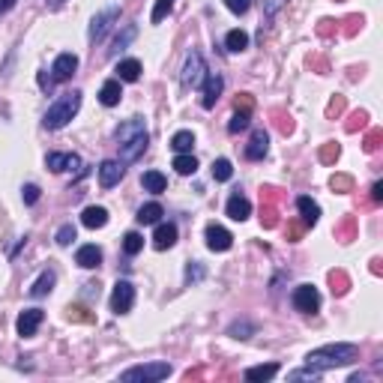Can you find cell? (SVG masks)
<instances>
[{
	"mask_svg": "<svg viewBox=\"0 0 383 383\" xmlns=\"http://www.w3.org/2000/svg\"><path fill=\"white\" fill-rule=\"evenodd\" d=\"M147 144H150V132H147L144 117H129L126 123H120L117 129L120 162H138L147 153Z\"/></svg>",
	"mask_w": 383,
	"mask_h": 383,
	"instance_id": "6da1fadb",
	"label": "cell"
},
{
	"mask_svg": "<svg viewBox=\"0 0 383 383\" xmlns=\"http://www.w3.org/2000/svg\"><path fill=\"white\" fill-rule=\"evenodd\" d=\"M356 360H360V347L356 345H323L306 356V365L308 369H317V371H330V369L350 365Z\"/></svg>",
	"mask_w": 383,
	"mask_h": 383,
	"instance_id": "7a4b0ae2",
	"label": "cell"
},
{
	"mask_svg": "<svg viewBox=\"0 0 383 383\" xmlns=\"http://www.w3.org/2000/svg\"><path fill=\"white\" fill-rule=\"evenodd\" d=\"M78 108H81V90L60 93L51 105H48V111H45V117H42V126L51 129V132H57V129H63L72 117H75Z\"/></svg>",
	"mask_w": 383,
	"mask_h": 383,
	"instance_id": "3957f363",
	"label": "cell"
},
{
	"mask_svg": "<svg viewBox=\"0 0 383 383\" xmlns=\"http://www.w3.org/2000/svg\"><path fill=\"white\" fill-rule=\"evenodd\" d=\"M210 75V69H207V63H203V54L201 51H192L189 57H186V63H183V87H192V90H201L203 87V81H207Z\"/></svg>",
	"mask_w": 383,
	"mask_h": 383,
	"instance_id": "277c9868",
	"label": "cell"
},
{
	"mask_svg": "<svg viewBox=\"0 0 383 383\" xmlns=\"http://www.w3.org/2000/svg\"><path fill=\"white\" fill-rule=\"evenodd\" d=\"M171 374L168 362H144V365H132L120 374V380H144V383H159Z\"/></svg>",
	"mask_w": 383,
	"mask_h": 383,
	"instance_id": "5b68a950",
	"label": "cell"
},
{
	"mask_svg": "<svg viewBox=\"0 0 383 383\" xmlns=\"http://www.w3.org/2000/svg\"><path fill=\"white\" fill-rule=\"evenodd\" d=\"M291 303L303 314H317L321 312V291H317L314 284H299V288H293Z\"/></svg>",
	"mask_w": 383,
	"mask_h": 383,
	"instance_id": "8992f818",
	"label": "cell"
},
{
	"mask_svg": "<svg viewBox=\"0 0 383 383\" xmlns=\"http://www.w3.org/2000/svg\"><path fill=\"white\" fill-rule=\"evenodd\" d=\"M132 306H135V284L129 279H120L111 291V312L114 314H129Z\"/></svg>",
	"mask_w": 383,
	"mask_h": 383,
	"instance_id": "52a82bcc",
	"label": "cell"
},
{
	"mask_svg": "<svg viewBox=\"0 0 383 383\" xmlns=\"http://www.w3.org/2000/svg\"><path fill=\"white\" fill-rule=\"evenodd\" d=\"M120 18V6H108V10H102L99 15H93V21H90V30H87V39L96 45V42H102L105 36H108V30L114 27V21Z\"/></svg>",
	"mask_w": 383,
	"mask_h": 383,
	"instance_id": "ba28073f",
	"label": "cell"
},
{
	"mask_svg": "<svg viewBox=\"0 0 383 383\" xmlns=\"http://www.w3.org/2000/svg\"><path fill=\"white\" fill-rule=\"evenodd\" d=\"M75 72H78V54L63 51V54L54 57L51 75H48V81H51V87H54V84H63V81H72V75H75Z\"/></svg>",
	"mask_w": 383,
	"mask_h": 383,
	"instance_id": "9c48e42d",
	"label": "cell"
},
{
	"mask_svg": "<svg viewBox=\"0 0 383 383\" xmlns=\"http://www.w3.org/2000/svg\"><path fill=\"white\" fill-rule=\"evenodd\" d=\"M42 321H45L42 308H24V312L18 314V321H15V330H18L21 338H34L36 330L42 327Z\"/></svg>",
	"mask_w": 383,
	"mask_h": 383,
	"instance_id": "30bf717a",
	"label": "cell"
},
{
	"mask_svg": "<svg viewBox=\"0 0 383 383\" xmlns=\"http://www.w3.org/2000/svg\"><path fill=\"white\" fill-rule=\"evenodd\" d=\"M203 237H207V249H210V251H227V249L234 246L231 231H227V227H222V225H216V222L207 225Z\"/></svg>",
	"mask_w": 383,
	"mask_h": 383,
	"instance_id": "8fae6325",
	"label": "cell"
},
{
	"mask_svg": "<svg viewBox=\"0 0 383 383\" xmlns=\"http://www.w3.org/2000/svg\"><path fill=\"white\" fill-rule=\"evenodd\" d=\"M222 90H225V78L222 75H216V72H210L207 75V81H203V87H201V105L203 108H216V102H219V96H222Z\"/></svg>",
	"mask_w": 383,
	"mask_h": 383,
	"instance_id": "7c38bea8",
	"label": "cell"
},
{
	"mask_svg": "<svg viewBox=\"0 0 383 383\" xmlns=\"http://www.w3.org/2000/svg\"><path fill=\"white\" fill-rule=\"evenodd\" d=\"M123 174H126L123 162H117V159H105L102 165H99V186H102V189H114V186L123 180Z\"/></svg>",
	"mask_w": 383,
	"mask_h": 383,
	"instance_id": "4fadbf2b",
	"label": "cell"
},
{
	"mask_svg": "<svg viewBox=\"0 0 383 383\" xmlns=\"http://www.w3.org/2000/svg\"><path fill=\"white\" fill-rule=\"evenodd\" d=\"M225 213H227V219H234V222H246L251 216V201L243 192H234L225 203Z\"/></svg>",
	"mask_w": 383,
	"mask_h": 383,
	"instance_id": "5bb4252c",
	"label": "cell"
},
{
	"mask_svg": "<svg viewBox=\"0 0 383 383\" xmlns=\"http://www.w3.org/2000/svg\"><path fill=\"white\" fill-rule=\"evenodd\" d=\"M45 165L54 174H60V171H81V156H75V153H48Z\"/></svg>",
	"mask_w": 383,
	"mask_h": 383,
	"instance_id": "9a60e30c",
	"label": "cell"
},
{
	"mask_svg": "<svg viewBox=\"0 0 383 383\" xmlns=\"http://www.w3.org/2000/svg\"><path fill=\"white\" fill-rule=\"evenodd\" d=\"M267 150H270V135H267L264 129H255V132H251V141L246 144V159L260 162L267 156Z\"/></svg>",
	"mask_w": 383,
	"mask_h": 383,
	"instance_id": "2e32d148",
	"label": "cell"
},
{
	"mask_svg": "<svg viewBox=\"0 0 383 383\" xmlns=\"http://www.w3.org/2000/svg\"><path fill=\"white\" fill-rule=\"evenodd\" d=\"M177 243V225L174 222H156V231H153V246L159 251L171 249Z\"/></svg>",
	"mask_w": 383,
	"mask_h": 383,
	"instance_id": "e0dca14e",
	"label": "cell"
},
{
	"mask_svg": "<svg viewBox=\"0 0 383 383\" xmlns=\"http://www.w3.org/2000/svg\"><path fill=\"white\" fill-rule=\"evenodd\" d=\"M75 264L84 267V270H96V267L102 264V249L96 246V243H87V246H81L75 251Z\"/></svg>",
	"mask_w": 383,
	"mask_h": 383,
	"instance_id": "ac0fdd59",
	"label": "cell"
},
{
	"mask_svg": "<svg viewBox=\"0 0 383 383\" xmlns=\"http://www.w3.org/2000/svg\"><path fill=\"white\" fill-rule=\"evenodd\" d=\"M120 99H123V81L108 78L99 90V102L105 105V108H114V105H120Z\"/></svg>",
	"mask_w": 383,
	"mask_h": 383,
	"instance_id": "d6986e66",
	"label": "cell"
},
{
	"mask_svg": "<svg viewBox=\"0 0 383 383\" xmlns=\"http://www.w3.org/2000/svg\"><path fill=\"white\" fill-rule=\"evenodd\" d=\"M297 210H299V216H303V227H314L317 219H321V207H317L308 195H299L297 198Z\"/></svg>",
	"mask_w": 383,
	"mask_h": 383,
	"instance_id": "ffe728a7",
	"label": "cell"
},
{
	"mask_svg": "<svg viewBox=\"0 0 383 383\" xmlns=\"http://www.w3.org/2000/svg\"><path fill=\"white\" fill-rule=\"evenodd\" d=\"M54 282H57V273L54 270H42V273H39V279L30 284V297H34V299L48 297V293L54 291Z\"/></svg>",
	"mask_w": 383,
	"mask_h": 383,
	"instance_id": "44dd1931",
	"label": "cell"
},
{
	"mask_svg": "<svg viewBox=\"0 0 383 383\" xmlns=\"http://www.w3.org/2000/svg\"><path fill=\"white\" fill-rule=\"evenodd\" d=\"M114 72H117V81H123V84H135V81L141 78V63H138L135 57H129V60H120Z\"/></svg>",
	"mask_w": 383,
	"mask_h": 383,
	"instance_id": "7402d4cb",
	"label": "cell"
},
{
	"mask_svg": "<svg viewBox=\"0 0 383 383\" xmlns=\"http://www.w3.org/2000/svg\"><path fill=\"white\" fill-rule=\"evenodd\" d=\"M81 225L96 231V227H105L108 225V210L105 207H87L84 213H81Z\"/></svg>",
	"mask_w": 383,
	"mask_h": 383,
	"instance_id": "603a6c76",
	"label": "cell"
},
{
	"mask_svg": "<svg viewBox=\"0 0 383 383\" xmlns=\"http://www.w3.org/2000/svg\"><path fill=\"white\" fill-rule=\"evenodd\" d=\"M141 186L147 192H153V195H162L168 189V180H165V174H162V171H144Z\"/></svg>",
	"mask_w": 383,
	"mask_h": 383,
	"instance_id": "cb8c5ba5",
	"label": "cell"
},
{
	"mask_svg": "<svg viewBox=\"0 0 383 383\" xmlns=\"http://www.w3.org/2000/svg\"><path fill=\"white\" fill-rule=\"evenodd\" d=\"M279 374V362H267V365H251V369L243 371L246 380H273Z\"/></svg>",
	"mask_w": 383,
	"mask_h": 383,
	"instance_id": "d4e9b609",
	"label": "cell"
},
{
	"mask_svg": "<svg viewBox=\"0 0 383 383\" xmlns=\"http://www.w3.org/2000/svg\"><path fill=\"white\" fill-rule=\"evenodd\" d=\"M162 216H165V210H162V203H144L141 210H138V225H156V222H162Z\"/></svg>",
	"mask_w": 383,
	"mask_h": 383,
	"instance_id": "484cf974",
	"label": "cell"
},
{
	"mask_svg": "<svg viewBox=\"0 0 383 383\" xmlns=\"http://www.w3.org/2000/svg\"><path fill=\"white\" fill-rule=\"evenodd\" d=\"M225 48H227V51H231V54H240V51H246V48H249V34H246V30H227V36H225Z\"/></svg>",
	"mask_w": 383,
	"mask_h": 383,
	"instance_id": "4316f807",
	"label": "cell"
},
{
	"mask_svg": "<svg viewBox=\"0 0 383 383\" xmlns=\"http://www.w3.org/2000/svg\"><path fill=\"white\" fill-rule=\"evenodd\" d=\"M174 171L177 174H183V177H189V174L198 171V159H195L192 153H177L174 156Z\"/></svg>",
	"mask_w": 383,
	"mask_h": 383,
	"instance_id": "83f0119b",
	"label": "cell"
},
{
	"mask_svg": "<svg viewBox=\"0 0 383 383\" xmlns=\"http://www.w3.org/2000/svg\"><path fill=\"white\" fill-rule=\"evenodd\" d=\"M171 147H174V153H192L195 147V135L189 132V129H180L174 138H171Z\"/></svg>",
	"mask_w": 383,
	"mask_h": 383,
	"instance_id": "f1b7e54d",
	"label": "cell"
},
{
	"mask_svg": "<svg viewBox=\"0 0 383 383\" xmlns=\"http://www.w3.org/2000/svg\"><path fill=\"white\" fill-rule=\"evenodd\" d=\"M249 123H251V111L234 108V117H231V123H227V132L237 135V132H243V129H249Z\"/></svg>",
	"mask_w": 383,
	"mask_h": 383,
	"instance_id": "f546056e",
	"label": "cell"
},
{
	"mask_svg": "<svg viewBox=\"0 0 383 383\" xmlns=\"http://www.w3.org/2000/svg\"><path fill=\"white\" fill-rule=\"evenodd\" d=\"M141 249H144V237L138 231H129L126 237H123V255L126 258H135Z\"/></svg>",
	"mask_w": 383,
	"mask_h": 383,
	"instance_id": "4dcf8cb0",
	"label": "cell"
},
{
	"mask_svg": "<svg viewBox=\"0 0 383 383\" xmlns=\"http://www.w3.org/2000/svg\"><path fill=\"white\" fill-rule=\"evenodd\" d=\"M210 171H213V180H216V183H227V180L234 177V165H231L227 159H216Z\"/></svg>",
	"mask_w": 383,
	"mask_h": 383,
	"instance_id": "1f68e13d",
	"label": "cell"
},
{
	"mask_svg": "<svg viewBox=\"0 0 383 383\" xmlns=\"http://www.w3.org/2000/svg\"><path fill=\"white\" fill-rule=\"evenodd\" d=\"M138 36V27L135 24H126V30L123 34H117V39H114V45H111V54H117V51H123V48L132 42V39Z\"/></svg>",
	"mask_w": 383,
	"mask_h": 383,
	"instance_id": "d6a6232c",
	"label": "cell"
},
{
	"mask_svg": "<svg viewBox=\"0 0 383 383\" xmlns=\"http://www.w3.org/2000/svg\"><path fill=\"white\" fill-rule=\"evenodd\" d=\"M171 10H174V0H156V6H153V12H150V21L162 24L171 15Z\"/></svg>",
	"mask_w": 383,
	"mask_h": 383,
	"instance_id": "836d02e7",
	"label": "cell"
},
{
	"mask_svg": "<svg viewBox=\"0 0 383 383\" xmlns=\"http://www.w3.org/2000/svg\"><path fill=\"white\" fill-rule=\"evenodd\" d=\"M54 240H57V246H72L75 243V225H60Z\"/></svg>",
	"mask_w": 383,
	"mask_h": 383,
	"instance_id": "e575fe53",
	"label": "cell"
},
{
	"mask_svg": "<svg viewBox=\"0 0 383 383\" xmlns=\"http://www.w3.org/2000/svg\"><path fill=\"white\" fill-rule=\"evenodd\" d=\"M321 374H323V371L308 369V365H306L303 371H291V374H288V380H321Z\"/></svg>",
	"mask_w": 383,
	"mask_h": 383,
	"instance_id": "d590c367",
	"label": "cell"
},
{
	"mask_svg": "<svg viewBox=\"0 0 383 383\" xmlns=\"http://www.w3.org/2000/svg\"><path fill=\"white\" fill-rule=\"evenodd\" d=\"M203 279V267L198 264V260H192L189 267H186V284H195V282H201Z\"/></svg>",
	"mask_w": 383,
	"mask_h": 383,
	"instance_id": "8d00e7d4",
	"label": "cell"
},
{
	"mask_svg": "<svg viewBox=\"0 0 383 383\" xmlns=\"http://www.w3.org/2000/svg\"><path fill=\"white\" fill-rule=\"evenodd\" d=\"M330 183H332V189H338V192H350V189H354V177H347V174H336Z\"/></svg>",
	"mask_w": 383,
	"mask_h": 383,
	"instance_id": "74e56055",
	"label": "cell"
},
{
	"mask_svg": "<svg viewBox=\"0 0 383 383\" xmlns=\"http://www.w3.org/2000/svg\"><path fill=\"white\" fill-rule=\"evenodd\" d=\"M21 198H24V203H27V207H34V203L39 201V186L36 183H27L21 189Z\"/></svg>",
	"mask_w": 383,
	"mask_h": 383,
	"instance_id": "f35d334b",
	"label": "cell"
},
{
	"mask_svg": "<svg viewBox=\"0 0 383 383\" xmlns=\"http://www.w3.org/2000/svg\"><path fill=\"white\" fill-rule=\"evenodd\" d=\"M225 6L231 10L234 15H246L251 10V0H225Z\"/></svg>",
	"mask_w": 383,
	"mask_h": 383,
	"instance_id": "ab89813d",
	"label": "cell"
},
{
	"mask_svg": "<svg viewBox=\"0 0 383 383\" xmlns=\"http://www.w3.org/2000/svg\"><path fill=\"white\" fill-rule=\"evenodd\" d=\"M330 282H332V284H338V288H332V291H338V293H345V291H347V284H350V282H347V275L341 273V270H332V273H330Z\"/></svg>",
	"mask_w": 383,
	"mask_h": 383,
	"instance_id": "60d3db41",
	"label": "cell"
},
{
	"mask_svg": "<svg viewBox=\"0 0 383 383\" xmlns=\"http://www.w3.org/2000/svg\"><path fill=\"white\" fill-rule=\"evenodd\" d=\"M338 144H327V147H323V150H321V162H336L338 159Z\"/></svg>",
	"mask_w": 383,
	"mask_h": 383,
	"instance_id": "b9f144b4",
	"label": "cell"
},
{
	"mask_svg": "<svg viewBox=\"0 0 383 383\" xmlns=\"http://www.w3.org/2000/svg\"><path fill=\"white\" fill-rule=\"evenodd\" d=\"M284 3H288V0H267V6H264V12H267V18H273V15L275 12H279L282 10V6Z\"/></svg>",
	"mask_w": 383,
	"mask_h": 383,
	"instance_id": "7bdbcfd3",
	"label": "cell"
},
{
	"mask_svg": "<svg viewBox=\"0 0 383 383\" xmlns=\"http://www.w3.org/2000/svg\"><path fill=\"white\" fill-rule=\"evenodd\" d=\"M378 144H380V129H374V132L365 138V150L374 153V150H378Z\"/></svg>",
	"mask_w": 383,
	"mask_h": 383,
	"instance_id": "ee69618b",
	"label": "cell"
},
{
	"mask_svg": "<svg viewBox=\"0 0 383 383\" xmlns=\"http://www.w3.org/2000/svg\"><path fill=\"white\" fill-rule=\"evenodd\" d=\"M234 108H240V111H251V108H255V99H251L249 93H243L240 99H237V105H234Z\"/></svg>",
	"mask_w": 383,
	"mask_h": 383,
	"instance_id": "f6af8a7d",
	"label": "cell"
},
{
	"mask_svg": "<svg viewBox=\"0 0 383 383\" xmlns=\"http://www.w3.org/2000/svg\"><path fill=\"white\" fill-rule=\"evenodd\" d=\"M371 201H374V203H380V201H383V183H380V180L371 186Z\"/></svg>",
	"mask_w": 383,
	"mask_h": 383,
	"instance_id": "bcb514c9",
	"label": "cell"
},
{
	"mask_svg": "<svg viewBox=\"0 0 383 383\" xmlns=\"http://www.w3.org/2000/svg\"><path fill=\"white\" fill-rule=\"evenodd\" d=\"M18 3V0H0V15H6V12H12V6Z\"/></svg>",
	"mask_w": 383,
	"mask_h": 383,
	"instance_id": "7dc6e473",
	"label": "cell"
},
{
	"mask_svg": "<svg viewBox=\"0 0 383 383\" xmlns=\"http://www.w3.org/2000/svg\"><path fill=\"white\" fill-rule=\"evenodd\" d=\"M45 3H48V6H51V10H60V6H63V3H66V0H45Z\"/></svg>",
	"mask_w": 383,
	"mask_h": 383,
	"instance_id": "c3c4849f",
	"label": "cell"
}]
</instances>
